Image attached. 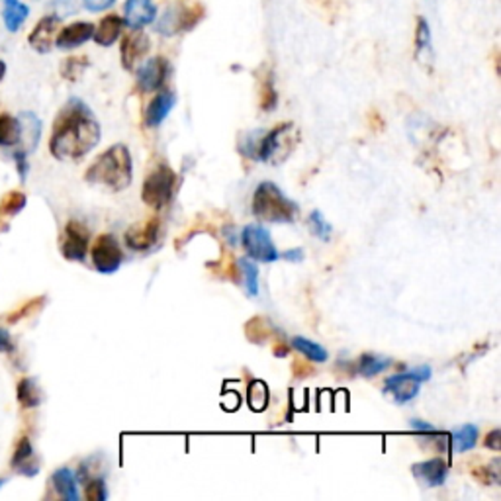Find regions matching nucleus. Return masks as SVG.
<instances>
[{"label": "nucleus", "instance_id": "1", "mask_svg": "<svg viewBox=\"0 0 501 501\" xmlns=\"http://www.w3.org/2000/svg\"><path fill=\"white\" fill-rule=\"evenodd\" d=\"M100 123L81 99H69L57 114L50 151L57 161H81L99 146Z\"/></svg>", "mask_w": 501, "mask_h": 501}, {"label": "nucleus", "instance_id": "2", "mask_svg": "<svg viewBox=\"0 0 501 501\" xmlns=\"http://www.w3.org/2000/svg\"><path fill=\"white\" fill-rule=\"evenodd\" d=\"M84 180L89 185L106 187L112 192H122L128 188L133 180V161L130 149L123 143H115V146L106 149L86 169Z\"/></svg>", "mask_w": 501, "mask_h": 501}, {"label": "nucleus", "instance_id": "3", "mask_svg": "<svg viewBox=\"0 0 501 501\" xmlns=\"http://www.w3.org/2000/svg\"><path fill=\"white\" fill-rule=\"evenodd\" d=\"M253 216L266 224H294L300 208L274 182H261L253 195Z\"/></svg>", "mask_w": 501, "mask_h": 501}, {"label": "nucleus", "instance_id": "4", "mask_svg": "<svg viewBox=\"0 0 501 501\" xmlns=\"http://www.w3.org/2000/svg\"><path fill=\"white\" fill-rule=\"evenodd\" d=\"M300 133L296 131L294 123H281L274 130L265 131L261 143H258V153L257 161L271 163V165H278V163L286 161L290 157V153L296 149Z\"/></svg>", "mask_w": 501, "mask_h": 501}, {"label": "nucleus", "instance_id": "5", "mask_svg": "<svg viewBox=\"0 0 501 501\" xmlns=\"http://www.w3.org/2000/svg\"><path fill=\"white\" fill-rule=\"evenodd\" d=\"M177 187V172L167 163H159L153 169L141 188V200L153 210H163L171 204Z\"/></svg>", "mask_w": 501, "mask_h": 501}, {"label": "nucleus", "instance_id": "6", "mask_svg": "<svg viewBox=\"0 0 501 501\" xmlns=\"http://www.w3.org/2000/svg\"><path fill=\"white\" fill-rule=\"evenodd\" d=\"M431 366H416L408 372H400L388 376L386 382H384V392L388 396L394 398V402L398 406H403V403H410L411 400H416L419 396L421 384L427 382L431 378Z\"/></svg>", "mask_w": 501, "mask_h": 501}, {"label": "nucleus", "instance_id": "7", "mask_svg": "<svg viewBox=\"0 0 501 501\" xmlns=\"http://www.w3.org/2000/svg\"><path fill=\"white\" fill-rule=\"evenodd\" d=\"M241 245L247 250V257L257 263H274L281 258L271 234L261 224H249L241 231Z\"/></svg>", "mask_w": 501, "mask_h": 501}, {"label": "nucleus", "instance_id": "8", "mask_svg": "<svg viewBox=\"0 0 501 501\" xmlns=\"http://www.w3.org/2000/svg\"><path fill=\"white\" fill-rule=\"evenodd\" d=\"M91 258L92 266L100 274H114L123 265V250L114 235L102 234L96 237L94 245L91 247Z\"/></svg>", "mask_w": 501, "mask_h": 501}, {"label": "nucleus", "instance_id": "9", "mask_svg": "<svg viewBox=\"0 0 501 501\" xmlns=\"http://www.w3.org/2000/svg\"><path fill=\"white\" fill-rule=\"evenodd\" d=\"M89 245H91V231L86 229V226H83L81 221L71 219L69 224L65 226L61 235V243H60L61 255L67 258V261L81 263L84 261Z\"/></svg>", "mask_w": 501, "mask_h": 501}, {"label": "nucleus", "instance_id": "10", "mask_svg": "<svg viewBox=\"0 0 501 501\" xmlns=\"http://www.w3.org/2000/svg\"><path fill=\"white\" fill-rule=\"evenodd\" d=\"M202 18V8H185V6H175L163 12L157 22V32L161 36H177L179 32L190 30Z\"/></svg>", "mask_w": 501, "mask_h": 501}, {"label": "nucleus", "instance_id": "11", "mask_svg": "<svg viewBox=\"0 0 501 501\" xmlns=\"http://www.w3.org/2000/svg\"><path fill=\"white\" fill-rule=\"evenodd\" d=\"M161 237V219L159 218H149L143 224H133L128 231H125V247L131 250H149L151 247L157 245Z\"/></svg>", "mask_w": 501, "mask_h": 501}, {"label": "nucleus", "instance_id": "12", "mask_svg": "<svg viewBox=\"0 0 501 501\" xmlns=\"http://www.w3.org/2000/svg\"><path fill=\"white\" fill-rule=\"evenodd\" d=\"M171 65L165 57H153L138 69V84L143 92H155L167 83Z\"/></svg>", "mask_w": 501, "mask_h": 501}, {"label": "nucleus", "instance_id": "13", "mask_svg": "<svg viewBox=\"0 0 501 501\" xmlns=\"http://www.w3.org/2000/svg\"><path fill=\"white\" fill-rule=\"evenodd\" d=\"M413 476L418 478L419 484L425 488H439L447 481L449 478V465L442 458H427L423 462H416L411 466Z\"/></svg>", "mask_w": 501, "mask_h": 501}, {"label": "nucleus", "instance_id": "14", "mask_svg": "<svg viewBox=\"0 0 501 501\" xmlns=\"http://www.w3.org/2000/svg\"><path fill=\"white\" fill-rule=\"evenodd\" d=\"M11 466L16 474H22L26 478H34L40 474V460H37L36 450L28 437H22L20 441H18L12 460H11Z\"/></svg>", "mask_w": 501, "mask_h": 501}, {"label": "nucleus", "instance_id": "15", "mask_svg": "<svg viewBox=\"0 0 501 501\" xmlns=\"http://www.w3.org/2000/svg\"><path fill=\"white\" fill-rule=\"evenodd\" d=\"M60 22H61V18H57V16H45L40 22H37L34 32L30 34V37H28V42H30L34 52L37 53L52 52L55 37H57V30H60Z\"/></svg>", "mask_w": 501, "mask_h": 501}, {"label": "nucleus", "instance_id": "16", "mask_svg": "<svg viewBox=\"0 0 501 501\" xmlns=\"http://www.w3.org/2000/svg\"><path fill=\"white\" fill-rule=\"evenodd\" d=\"M149 37L141 32H133L123 37L122 42V65L125 71H133L136 65L147 55L149 52Z\"/></svg>", "mask_w": 501, "mask_h": 501}, {"label": "nucleus", "instance_id": "17", "mask_svg": "<svg viewBox=\"0 0 501 501\" xmlns=\"http://www.w3.org/2000/svg\"><path fill=\"white\" fill-rule=\"evenodd\" d=\"M123 24H128L131 30H141L143 26L155 20L157 8L153 0H128L123 6Z\"/></svg>", "mask_w": 501, "mask_h": 501}, {"label": "nucleus", "instance_id": "18", "mask_svg": "<svg viewBox=\"0 0 501 501\" xmlns=\"http://www.w3.org/2000/svg\"><path fill=\"white\" fill-rule=\"evenodd\" d=\"M94 34V24L91 22H75L71 26L63 28L60 32V36L55 37V45L60 47L63 52H69L75 50V47H79L83 44H86L92 37Z\"/></svg>", "mask_w": 501, "mask_h": 501}, {"label": "nucleus", "instance_id": "19", "mask_svg": "<svg viewBox=\"0 0 501 501\" xmlns=\"http://www.w3.org/2000/svg\"><path fill=\"white\" fill-rule=\"evenodd\" d=\"M18 120H20V130H22L20 143H18V146H22V147L18 151L30 155L32 151H36L37 141H40L42 138V122L32 112H22L20 115H18Z\"/></svg>", "mask_w": 501, "mask_h": 501}, {"label": "nucleus", "instance_id": "20", "mask_svg": "<svg viewBox=\"0 0 501 501\" xmlns=\"http://www.w3.org/2000/svg\"><path fill=\"white\" fill-rule=\"evenodd\" d=\"M175 106V94L171 91H161L153 99L146 110V125L147 128H159V125L169 118V114Z\"/></svg>", "mask_w": 501, "mask_h": 501}, {"label": "nucleus", "instance_id": "21", "mask_svg": "<svg viewBox=\"0 0 501 501\" xmlns=\"http://www.w3.org/2000/svg\"><path fill=\"white\" fill-rule=\"evenodd\" d=\"M53 488L57 496L65 501H79V484H76V476L71 472V468H60L53 472L52 476Z\"/></svg>", "mask_w": 501, "mask_h": 501}, {"label": "nucleus", "instance_id": "22", "mask_svg": "<svg viewBox=\"0 0 501 501\" xmlns=\"http://www.w3.org/2000/svg\"><path fill=\"white\" fill-rule=\"evenodd\" d=\"M122 30H123V20H122V18L110 14V16L102 18V22L99 24V28H94L92 37H94V42L99 44V45L108 47L115 40H118Z\"/></svg>", "mask_w": 501, "mask_h": 501}, {"label": "nucleus", "instance_id": "23", "mask_svg": "<svg viewBox=\"0 0 501 501\" xmlns=\"http://www.w3.org/2000/svg\"><path fill=\"white\" fill-rule=\"evenodd\" d=\"M30 16V8L22 4L20 0H4V11H3V20L8 32H18L22 24Z\"/></svg>", "mask_w": 501, "mask_h": 501}, {"label": "nucleus", "instance_id": "24", "mask_svg": "<svg viewBox=\"0 0 501 501\" xmlns=\"http://www.w3.org/2000/svg\"><path fill=\"white\" fill-rule=\"evenodd\" d=\"M16 398H18V402H20V406L24 410L40 408V403L44 400L40 384H37L36 378H22L20 382H18Z\"/></svg>", "mask_w": 501, "mask_h": 501}, {"label": "nucleus", "instance_id": "25", "mask_svg": "<svg viewBox=\"0 0 501 501\" xmlns=\"http://www.w3.org/2000/svg\"><path fill=\"white\" fill-rule=\"evenodd\" d=\"M20 136V120L11 114H0V147H16Z\"/></svg>", "mask_w": 501, "mask_h": 501}, {"label": "nucleus", "instance_id": "26", "mask_svg": "<svg viewBox=\"0 0 501 501\" xmlns=\"http://www.w3.org/2000/svg\"><path fill=\"white\" fill-rule=\"evenodd\" d=\"M239 274L237 278L245 286V292L249 298L258 296V266L255 265L253 258H239L237 261Z\"/></svg>", "mask_w": 501, "mask_h": 501}, {"label": "nucleus", "instance_id": "27", "mask_svg": "<svg viewBox=\"0 0 501 501\" xmlns=\"http://www.w3.org/2000/svg\"><path fill=\"white\" fill-rule=\"evenodd\" d=\"M392 364L394 361L388 359V356L366 353L359 359V372L364 376V378H372V376L386 372Z\"/></svg>", "mask_w": 501, "mask_h": 501}, {"label": "nucleus", "instance_id": "28", "mask_svg": "<svg viewBox=\"0 0 501 501\" xmlns=\"http://www.w3.org/2000/svg\"><path fill=\"white\" fill-rule=\"evenodd\" d=\"M292 346L298 353H302L310 362H325L330 359V353H327L320 343L307 339V337H294Z\"/></svg>", "mask_w": 501, "mask_h": 501}, {"label": "nucleus", "instance_id": "29", "mask_svg": "<svg viewBox=\"0 0 501 501\" xmlns=\"http://www.w3.org/2000/svg\"><path fill=\"white\" fill-rule=\"evenodd\" d=\"M476 442H478V427L470 425V423L452 433V447H455L458 455H465V452L474 449Z\"/></svg>", "mask_w": 501, "mask_h": 501}, {"label": "nucleus", "instance_id": "30", "mask_svg": "<svg viewBox=\"0 0 501 501\" xmlns=\"http://www.w3.org/2000/svg\"><path fill=\"white\" fill-rule=\"evenodd\" d=\"M26 195L24 192H8V195L3 196V200H0V221L3 219H11L14 216L20 214V211L26 208Z\"/></svg>", "mask_w": 501, "mask_h": 501}, {"label": "nucleus", "instance_id": "31", "mask_svg": "<svg viewBox=\"0 0 501 501\" xmlns=\"http://www.w3.org/2000/svg\"><path fill=\"white\" fill-rule=\"evenodd\" d=\"M268 403V388L261 380H253L249 386V406L255 411H263Z\"/></svg>", "mask_w": 501, "mask_h": 501}, {"label": "nucleus", "instance_id": "32", "mask_svg": "<svg viewBox=\"0 0 501 501\" xmlns=\"http://www.w3.org/2000/svg\"><path fill=\"white\" fill-rule=\"evenodd\" d=\"M416 45H418V55L421 60H425V55L433 57V44H431V30L425 18H419L418 22V36H416Z\"/></svg>", "mask_w": 501, "mask_h": 501}, {"label": "nucleus", "instance_id": "33", "mask_svg": "<svg viewBox=\"0 0 501 501\" xmlns=\"http://www.w3.org/2000/svg\"><path fill=\"white\" fill-rule=\"evenodd\" d=\"M310 227L314 231V235L317 239H322V241H330L331 239V234H333V229L330 226V221L325 219V216L322 214L320 210H315L310 214Z\"/></svg>", "mask_w": 501, "mask_h": 501}, {"label": "nucleus", "instance_id": "34", "mask_svg": "<svg viewBox=\"0 0 501 501\" xmlns=\"http://www.w3.org/2000/svg\"><path fill=\"white\" fill-rule=\"evenodd\" d=\"M84 496L89 501H106L108 499V489H106L104 478H89L84 481Z\"/></svg>", "mask_w": 501, "mask_h": 501}, {"label": "nucleus", "instance_id": "35", "mask_svg": "<svg viewBox=\"0 0 501 501\" xmlns=\"http://www.w3.org/2000/svg\"><path fill=\"white\" fill-rule=\"evenodd\" d=\"M257 333H261V335H258V339H261V343L266 341L268 339V333H271V331H268V323H266V320H263V317H255V320H250L247 323V339L249 341H255Z\"/></svg>", "mask_w": 501, "mask_h": 501}, {"label": "nucleus", "instance_id": "36", "mask_svg": "<svg viewBox=\"0 0 501 501\" xmlns=\"http://www.w3.org/2000/svg\"><path fill=\"white\" fill-rule=\"evenodd\" d=\"M86 65H89V63H86V60H76V57H73V60H67L63 63L61 75L65 76V79L76 81V79H79V75H81V71L84 69Z\"/></svg>", "mask_w": 501, "mask_h": 501}, {"label": "nucleus", "instance_id": "37", "mask_svg": "<svg viewBox=\"0 0 501 501\" xmlns=\"http://www.w3.org/2000/svg\"><path fill=\"white\" fill-rule=\"evenodd\" d=\"M44 304H45V296H42V298H36V300H32V302H28L20 312H16V315H11L8 317V323H18L22 320V317H28V315H32V314H37L42 310L44 307Z\"/></svg>", "mask_w": 501, "mask_h": 501}, {"label": "nucleus", "instance_id": "38", "mask_svg": "<svg viewBox=\"0 0 501 501\" xmlns=\"http://www.w3.org/2000/svg\"><path fill=\"white\" fill-rule=\"evenodd\" d=\"M278 104V94L273 86V81H266L263 86V96H261V108L265 112H273Z\"/></svg>", "mask_w": 501, "mask_h": 501}, {"label": "nucleus", "instance_id": "39", "mask_svg": "<svg viewBox=\"0 0 501 501\" xmlns=\"http://www.w3.org/2000/svg\"><path fill=\"white\" fill-rule=\"evenodd\" d=\"M52 8L55 12L53 16H57V18H67V16H71V14L76 12L75 0H53Z\"/></svg>", "mask_w": 501, "mask_h": 501}, {"label": "nucleus", "instance_id": "40", "mask_svg": "<svg viewBox=\"0 0 501 501\" xmlns=\"http://www.w3.org/2000/svg\"><path fill=\"white\" fill-rule=\"evenodd\" d=\"M410 423H411V429L416 431V433H419V435H423V437H433V435H435V433H439V431H437L435 427H433L431 423H427V421L411 419Z\"/></svg>", "mask_w": 501, "mask_h": 501}, {"label": "nucleus", "instance_id": "41", "mask_svg": "<svg viewBox=\"0 0 501 501\" xmlns=\"http://www.w3.org/2000/svg\"><path fill=\"white\" fill-rule=\"evenodd\" d=\"M16 351V345L12 335L8 333L4 327H0V353H6V354H12Z\"/></svg>", "mask_w": 501, "mask_h": 501}, {"label": "nucleus", "instance_id": "42", "mask_svg": "<svg viewBox=\"0 0 501 501\" xmlns=\"http://www.w3.org/2000/svg\"><path fill=\"white\" fill-rule=\"evenodd\" d=\"M115 0H83V4L89 8L91 12H100V11H106V8H110L114 6Z\"/></svg>", "mask_w": 501, "mask_h": 501}, {"label": "nucleus", "instance_id": "43", "mask_svg": "<svg viewBox=\"0 0 501 501\" xmlns=\"http://www.w3.org/2000/svg\"><path fill=\"white\" fill-rule=\"evenodd\" d=\"M484 445H486V449H489V450H496V452L501 450V431H499V429L489 431L488 435H486Z\"/></svg>", "mask_w": 501, "mask_h": 501}, {"label": "nucleus", "instance_id": "44", "mask_svg": "<svg viewBox=\"0 0 501 501\" xmlns=\"http://www.w3.org/2000/svg\"><path fill=\"white\" fill-rule=\"evenodd\" d=\"M12 159L16 161V165H18V172H20V179L26 180V175H28V155L22 151H14L12 153Z\"/></svg>", "mask_w": 501, "mask_h": 501}, {"label": "nucleus", "instance_id": "45", "mask_svg": "<svg viewBox=\"0 0 501 501\" xmlns=\"http://www.w3.org/2000/svg\"><path fill=\"white\" fill-rule=\"evenodd\" d=\"M281 258H284V261H290V263H298L304 258V250L302 249H290V250H286V253H281Z\"/></svg>", "mask_w": 501, "mask_h": 501}, {"label": "nucleus", "instance_id": "46", "mask_svg": "<svg viewBox=\"0 0 501 501\" xmlns=\"http://www.w3.org/2000/svg\"><path fill=\"white\" fill-rule=\"evenodd\" d=\"M4 75H6V63L0 61V81L4 79Z\"/></svg>", "mask_w": 501, "mask_h": 501}, {"label": "nucleus", "instance_id": "47", "mask_svg": "<svg viewBox=\"0 0 501 501\" xmlns=\"http://www.w3.org/2000/svg\"><path fill=\"white\" fill-rule=\"evenodd\" d=\"M3 486H4V480H3V478H0V488H3Z\"/></svg>", "mask_w": 501, "mask_h": 501}]
</instances>
